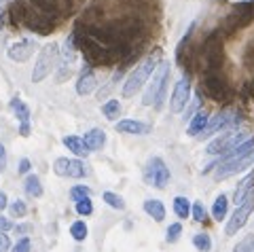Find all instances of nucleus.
<instances>
[{
  "label": "nucleus",
  "instance_id": "1",
  "mask_svg": "<svg viewBox=\"0 0 254 252\" xmlns=\"http://www.w3.org/2000/svg\"><path fill=\"white\" fill-rule=\"evenodd\" d=\"M252 163H254V138H248L244 144H240L231 153H227L222 157L216 165L214 176H216V180H227L244 172L246 168H250Z\"/></svg>",
  "mask_w": 254,
  "mask_h": 252
},
{
  "label": "nucleus",
  "instance_id": "2",
  "mask_svg": "<svg viewBox=\"0 0 254 252\" xmlns=\"http://www.w3.org/2000/svg\"><path fill=\"white\" fill-rule=\"evenodd\" d=\"M168 81H170V62H159L157 70L153 72V81L148 83L144 96H142V104L144 106H155V108L161 106V100H163L165 87H168Z\"/></svg>",
  "mask_w": 254,
  "mask_h": 252
},
{
  "label": "nucleus",
  "instance_id": "3",
  "mask_svg": "<svg viewBox=\"0 0 254 252\" xmlns=\"http://www.w3.org/2000/svg\"><path fill=\"white\" fill-rule=\"evenodd\" d=\"M159 66V58L157 55H150V58H146L144 62H142L140 66H136V70L125 78L123 83V98H133L136 93L144 87V83L148 81V76L155 72Z\"/></svg>",
  "mask_w": 254,
  "mask_h": 252
},
{
  "label": "nucleus",
  "instance_id": "4",
  "mask_svg": "<svg viewBox=\"0 0 254 252\" xmlns=\"http://www.w3.org/2000/svg\"><path fill=\"white\" fill-rule=\"evenodd\" d=\"M58 58H60V47H58V43L45 45L43 49H41V53H38V58H36L34 70H32V81L41 83L43 78L49 76L51 70L58 66Z\"/></svg>",
  "mask_w": 254,
  "mask_h": 252
},
{
  "label": "nucleus",
  "instance_id": "5",
  "mask_svg": "<svg viewBox=\"0 0 254 252\" xmlns=\"http://www.w3.org/2000/svg\"><path fill=\"white\" fill-rule=\"evenodd\" d=\"M248 140V133L246 131H222L218 138H214L212 142L205 146V153L208 155H222L231 153L233 148H237L240 144H244Z\"/></svg>",
  "mask_w": 254,
  "mask_h": 252
},
{
  "label": "nucleus",
  "instance_id": "6",
  "mask_svg": "<svg viewBox=\"0 0 254 252\" xmlns=\"http://www.w3.org/2000/svg\"><path fill=\"white\" fill-rule=\"evenodd\" d=\"M252 210H254V191H250L248 197H246V199L240 203V206L235 208V212L231 214V218H229V223H227V227H225V233H227V235H237V231H240L242 227L248 223Z\"/></svg>",
  "mask_w": 254,
  "mask_h": 252
},
{
  "label": "nucleus",
  "instance_id": "7",
  "mask_svg": "<svg viewBox=\"0 0 254 252\" xmlns=\"http://www.w3.org/2000/svg\"><path fill=\"white\" fill-rule=\"evenodd\" d=\"M146 180L157 189H165L170 183V170L161 157H150L146 165Z\"/></svg>",
  "mask_w": 254,
  "mask_h": 252
},
{
  "label": "nucleus",
  "instance_id": "8",
  "mask_svg": "<svg viewBox=\"0 0 254 252\" xmlns=\"http://www.w3.org/2000/svg\"><path fill=\"white\" fill-rule=\"evenodd\" d=\"M53 172L62 178H83L87 174L85 163L78 159H68V157H60L53 163Z\"/></svg>",
  "mask_w": 254,
  "mask_h": 252
},
{
  "label": "nucleus",
  "instance_id": "9",
  "mask_svg": "<svg viewBox=\"0 0 254 252\" xmlns=\"http://www.w3.org/2000/svg\"><path fill=\"white\" fill-rule=\"evenodd\" d=\"M189 102H190V83H189V78L182 76L180 81L176 83V87H174L172 100H170V110L178 115V113H182V110L187 108Z\"/></svg>",
  "mask_w": 254,
  "mask_h": 252
},
{
  "label": "nucleus",
  "instance_id": "10",
  "mask_svg": "<svg viewBox=\"0 0 254 252\" xmlns=\"http://www.w3.org/2000/svg\"><path fill=\"white\" fill-rule=\"evenodd\" d=\"M34 51H36V41L34 38H21V41L13 43L9 47L6 55H9V60H13V62H28L32 55H34Z\"/></svg>",
  "mask_w": 254,
  "mask_h": 252
},
{
  "label": "nucleus",
  "instance_id": "11",
  "mask_svg": "<svg viewBox=\"0 0 254 252\" xmlns=\"http://www.w3.org/2000/svg\"><path fill=\"white\" fill-rule=\"evenodd\" d=\"M233 123H237L235 115H231V113H218L216 117H212V119H210L208 127H205V131L201 133V138H210V136H214V133H218V131H227Z\"/></svg>",
  "mask_w": 254,
  "mask_h": 252
},
{
  "label": "nucleus",
  "instance_id": "12",
  "mask_svg": "<svg viewBox=\"0 0 254 252\" xmlns=\"http://www.w3.org/2000/svg\"><path fill=\"white\" fill-rule=\"evenodd\" d=\"M95 87H98V78H95L93 70H89V68L83 70L76 81V93L78 96H89L91 91H95Z\"/></svg>",
  "mask_w": 254,
  "mask_h": 252
},
{
  "label": "nucleus",
  "instance_id": "13",
  "mask_svg": "<svg viewBox=\"0 0 254 252\" xmlns=\"http://www.w3.org/2000/svg\"><path fill=\"white\" fill-rule=\"evenodd\" d=\"M208 123H210V115L205 110H197L189 123V136H201L205 127H208Z\"/></svg>",
  "mask_w": 254,
  "mask_h": 252
},
{
  "label": "nucleus",
  "instance_id": "14",
  "mask_svg": "<svg viewBox=\"0 0 254 252\" xmlns=\"http://www.w3.org/2000/svg\"><path fill=\"white\" fill-rule=\"evenodd\" d=\"M117 131H121V133H133V136H142V133L148 131V125L142 123V121L123 119V121H117Z\"/></svg>",
  "mask_w": 254,
  "mask_h": 252
},
{
  "label": "nucleus",
  "instance_id": "15",
  "mask_svg": "<svg viewBox=\"0 0 254 252\" xmlns=\"http://www.w3.org/2000/svg\"><path fill=\"white\" fill-rule=\"evenodd\" d=\"M252 185H254V172H250L248 176H246L242 183H240V187L235 189V193H233V201H235V206H240V203L248 197V193L250 191H254L252 189Z\"/></svg>",
  "mask_w": 254,
  "mask_h": 252
},
{
  "label": "nucleus",
  "instance_id": "16",
  "mask_svg": "<svg viewBox=\"0 0 254 252\" xmlns=\"http://www.w3.org/2000/svg\"><path fill=\"white\" fill-rule=\"evenodd\" d=\"M85 144H87V148H89V151H98V148H102L106 144V133L102 131V129H91V131H87L85 133Z\"/></svg>",
  "mask_w": 254,
  "mask_h": 252
},
{
  "label": "nucleus",
  "instance_id": "17",
  "mask_svg": "<svg viewBox=\"0 0 254 252\" xmlns=\"http://www.w3.org/2000/svg\"><path fill=\"white\" fill-rule=\"evenodd\" d=\"M64 144H66L68 151H72L76 157H87V155L91 153L89 148H87L85 140L78 138V136H66V138H64Z\"/></svg>",
  "mask_w": 254,
  "mask_h": 252
},
{
  "label": "nucleus",
  "instance_id": "18",
  "mask_svg": "<svg viewBox=\"0 0 254 252\" xmlns=\"http://www.w3.org/2000/svg\"><path fill=\"white\" fill-rule=\"evenodd\" d=\"M9 106H11L13 115L17 117L21 125H30V108L26 106V102H23V100H19V98H13Z\"/></svg>",
  "mask_w": 254,
  "mask_h": 252
},
{
  "label": "nucleus",
  "instance_id": "19",
  "mask_svg": "<svg viewBox=\"0 0 254 252\" xmlns=\"http://www.w3.org/2000/svg\"><path fill=\"white\" fill-rule=\"evenodd\" d=\"M144 212L148 216H153L157 223H161V220L165 218V206L159 199H146L144 201Z\"/></svg>",
  "mask_w": 254,
  "mask_h": 252
},
{
  "label": "nucleus",
  "instance_id": "20",
  "mask_svg": "<svg viewBox=\"0 0 254 252\" xmlns=\"http://www.w3.org/2000/svg\"><path fill=\"white\" fill-rule=\"evenodd\" d=\"M23 189L30 197H41L43 195V185H41V178L36 174H28L26 180H23Z\"/></svg>",
  "mask_w": 254,
  "mask_h": 252
},
{
  "label": "nucleus",
  "instance_id": "21",
  "mask_svg": "<svg viewBox=\"0 0 254 252\" xmlns=\"http://www.w3.org/2000/svg\"><path fill=\"white\" fill-rule=\"evenodd\" d=\"M227 208H229V199H227V195H218L216 199H214V206H212V216L214 220H225L227 216Z\"/></svg>",
  "mask_w": 254,
  "mask_h": 252
},
{
  "label": "nucleus",
  "instance_id": "22",
  "mask_svg": "<svg viewBox=\"0 0 254 252\" xmlns=\"http://www.w3.org/2000/svg\"><path fill=\"white\" fill-rule=\"evenodd\" d=\"M74 58H76L74 36H68L66 43H64V62H62V66H64V68H70V66L74 64Z\"/></svg>",
  "mask_w": 254,
  "mask_h": 252
},
{
  "label": "nucleus",
  "instance_id": "23",
  "mask_svg": "<svg viewBox=\"0 0 254 252\" xmlns=\"http://www.w3.org/2000/svg\"><path fill=\"white\" fill-rule=\"evenodd\" d=\"M102 113L106 115L108 121H117L119 115H121V104H119V100H108L104 106H102Z\"/></svg>",
  "mask_w": 254,
  "mask_h": 252
},
{
  "label": "nucleus",
  "instance_id": "24",
  "mask_svg": "<svg viewBox=\"0 0 254 252\" xmlns=\"http://www.w3.org/2000/svg\"><path fill=\"white\" fill-rule=\"evenodd\" d=\"M174 212H176V216L178 218H187L189 214H190V203H189V199L187 197H178L174 199Z\"/></svg>",
  "mask_w": 254,
  "mask_h": 252
},
{
  "label": "nucleus",
  "instance_id": "25",
  "mask_svg": "<svg viewBox=\"0 0 254 252\" xmlns=\"http://www.w3.org/2000/svg\"><path fill=\"white\" fill-rule=\"evenodd\" d=\"M102 199H104L110 208H115V210H125L123 197H121V195H117V193H113V191H106L104 195H102Z\"/></svg>",
  "mask_w": 254,
  "mask_h": 252
},
{
  "label": "nucleus",
  "instance_id": "26",
  "mask_svg": "<svg viewBox=\"0 0 254 252\" xmlns=\"http://www.w3.org/2000/svg\"><path fill=\"white\" fill-rule=\"evenodd\" d=\"M193 244H195V248L199 252H210L212 250V240H210L208 233H197L193 238Z\"/></svg>",
  "mask_w": 254,
  "mask_h": 252
},
{
  "label": "nucleus",
  "instance_id": "27",
  "mask_svg": "<svg viewBox=\"0 0 254 252\" xmlns=\"http://www.w3.org/2000/svg\"><path fill=\"white\" fill-rule=\"evenodd\" d=\"M70 235H72L76 242H83L87 238V225L83 220H76V223H72V227H70Z\"/></svg>",
  "mask_w": 254,
  "mask_h": 252
},
{
  "label": "nucleus",
  "instance_id": "28",
  "mask_svg": "<svg viewBox=\"0 0 254 252\" xmlns=\"http://www.w3.org/2000/svg\"><path fill=\"white\" fill-rule=\"evenodd\" d=\"M70 197H72L74 201H81L85 197H91V189L85 187V185H76V187L70 189Z\"/></svg>",
  "mask_w": 254,
  "mask_h": 252
},
{
  "label": "nucleus",
  "instance_id": "29",
  "mask_svg": "<svg viewBox=\"0 0 254 252\" xmlns=\"http://www.w3.org/2000/svg\"><path fill=\"white\" fill-rule=\"evenodd\" d=\"M9 210H11V214L13 216H17V218H23L28 214V208H26V203H23L21 199H15L9 203Z\"/></svg>",
  "mask_w": 254,
  "mask_h": 252
},
{
  "label": "nucleus",
  "instance_id": "30",
  "mask_svg": "<svg viewBox=\"0 0 254 252\" xmlns=\"http://www.w3.org/2000/svg\"><path fill=\"white\" fill-rule=\"evenodd\" d=\"M76 212L81 216H89L93 212V203H91V197H85L81 201H76Z\"/></svg>",
  "mask_w": 254,
  "mask_h": 252
},
{
  "label": "nucleus",
  "instance_id": "31",
  "mask_svg": "<svg viewBox=\"0 0 254 252\" xmlns=\"http://www.w3.org/2000/svg\"><path fill=\"white\" fill-rule=\"evenodd\" d=\"M252 250H254V235H248V238H244V240L233 248V252H252Z\"/></svg>",
  "mask_w": 254,
  "mask_h": 252
},
{
  "label": "nucleus",
  "instance_id": "32",
  "mask_svg": "<svg viewBox=\"0 0 254 252\" xmlns=\"http://www.w3.org/2000/svg\"><path fill=\"white\" fill-rule=\"evenodd\" d=\"M180 233H182V225L180 223H174V225H170V229H168V242L170 244H174V242H178V238H180Z\"/></svg>",
  "mask_w": 254,
  "mask_h": 252
},
{
  "label": "nucleus",
  "instance_id": "33",
  "mask_svg": "<svg viewBox=\"0 0 254 252\" xmlns=\"http://www.w3.org/2000/svg\"><path fill=\"white\" fill-rule=\"evenodd\" d=\"M190 214H193V218L197 220V223H203V218H205V208H203V203L197 201L195 206L190 208Z\"/></svg>",
  "mask_w": 254,
  "mask_h": 252
},
{
  "label": "nucleus",
  "instance_id": "34",
  "mask_svg": "<svg viewBox=\"0 0 254 252\" xmlns=\"http://www.w3.org/2000/svg\"><path fill=\"white\" fill-rule=\"evenodd\" d=\"M11 252H30V240H28V238H21V240L11 248Z\"/></svg>",
  "mask_w": 254,
  "mask_h": 252
},
{
  "label": "nucleus",
  "instance_id": "35",
  "mask_svg": "<svg viewBox=\"0 0 254 252\" xmlns=\"http://www.w3.org/2000/svg\"><path fill=\"white\" fill-rule=\"evenodd\" d=\"M9 229H13V225H11V220L6 218V216H2L0 214V233H4V231H9Z\"/></svg>",
  "mask_w": 254,
  "mask_h": 252
},
{
  "label": "nucleus",
  "instance_id": "36",
  "mask_svg": "<svg viewBox=\"0 0 254 252\" xmlns=\"http://www.w3.org/2000/svg\"><path fill=\"white\" fill-rule=\"evenodd\" d=\"M11 248V242H9V235L0 233V252H6Z\"/></svg>",
  "mask_w": 254,
  "mask_h": 252
},
{
  "label": "nucleus",
  "instance_id": "37",
  "mask_svg": "<svg viewBox=\"0 0 254 252\" xmlns=\"http://www.w3.org/2000/svg\"><path fill=\"white\" fill-rule=\"evenodd\" d=\"M17 172H19V174H28V172H30V161H28V159H21Z\"/></svg>",
  "mask_w": 254,
  "mask_h": 252
},
{
  "label": "nucleus",
  "instance_id": "38",
  "mask_svg": "<svg viewBox=\"0 0 254 252\" xmlns=\"http://www.w3.org/2000/svg\"><path fill=\"white\" fill-rule=\"evenodd\" d=\"M6 168V148L0 144V170Z\"/></svg>",
  "mask_w": 254,
  "mask_h": 252
},
{
  "label": "nucleus",
  "instance_id": "39",
  "mask_svg": "<svg viewBox=\"0 0 254 252\" xmlns=\"http://www.w3.org/2000/svg\"><path fill=\"white\" fill-rule=\"evenodd\" d=\"M6 208H9V197H6V193L0 191V212L6 210Z\"/></svg>",
  "mask_w": 254,
  "mask_h": 252
},
{
  "label": "nucleus",
  "instance_id": "40",
  "mask_svg": "<svg viewBox=\"0 0 254 252\" xmlns=\"http://www.w3.org/2000/svg\"><path fill=\"white\" fill-rule=\"evenodd\" d=\"M28 231H30V225H19V227H15V233H19V235L28 233Z\"/></svg>",
  "mask_w": 254,
  "mask_h": 252
},
{
  "label": "nucleus",
  "instance_id": "41",
  "mask_svg": "<svg viewBox=\"0 0 254 252\" xmlns=\"http://www.w3.org/2000/svg\"><path fill=\"white\" fill-rule=\"evenodd\" d=\"M19 133L23 138H28L30 136V125H21V129H19Z\"/></svg>",
  "mask_w": 254,
  "mask_h": 252
},
{
  "label": "nucleus",
  "instance_id": "42",
  "mask_svg": "<svg viewBox=\"0 0 254 252\" xmlns=\"http://www.w3.org/2000/svg\"><path fill=\"white\" fill-rule=\"evenodd\" d=\"M6 2H9V0H0V23H2V11H4Z\"/></svg>",
  "mask_w": 254,
  "mask_h": 252
},
{
  "label": "nucleus",
  "instance_id": "43",
  "mask_svg": "<svg viewBox=\"0 0 254 252\" xmlns=\"http://www.w3.org/2000/svg\"><path fill=\"white\" fill-rule=\"evenodd\" d=\"M252 252H254V250H252Z\"/></svg>",
  "mask_w": 254,
  "mask_h": 252
}]
</instances>
